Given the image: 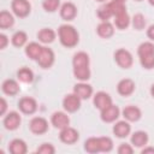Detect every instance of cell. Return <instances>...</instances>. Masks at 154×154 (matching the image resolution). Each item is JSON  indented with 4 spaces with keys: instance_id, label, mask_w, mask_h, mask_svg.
<instances>
[{
    "instance_id": "obj_1",
    "label": "cell",
    "mask_w": 154,
    "mask_h": 154,
    "mask_svg": "<svg viewBox=\"0 0 154 154\" xmlns=\"http://www.w3.org/2000/svg\"><path fill=\"white\" fill-rule=\"evenodd\" d=\"M73 65V75L77 79L84 82L89 79L90 77V70H89V57L84 52H78L73 55L72 60Z\"/></svg>"
},
{
    "instance_id": "obj_2",
    "label": "cell",
    "mask_w": 154,
    "mask_h": 154,
    "mask_svg": "<svg viewBox=\"0 0 154 154\" xmlns=\"http://www.w3.org/2000/svg\"><path fill=\"white\" fill-rule=\"evenodd\" d=\"M58 35H59V40H60L61 45L67 48L75 47L79 40L77 30L72 25H69V24L60 25V28L58 29Z\"/></svg>"
},
{
    "instance_id": "obj_3",
    "label": "cell",
    "mask_w": 154,
    "mask_h": 154,
    "mask_svg": "<svg viewBox=\"0 0 154 154\" xmlns=\"http://www.w3.org/2000/svg\"><path fill=\"white\" fill-rule=\"evenodd\" d=\"M138 57L141 65L144 69L154 67V45L152 42H143L138 47Z\"/></svg>"
},
{
    "instance_id": "obj_4",
    "label": "cell",
    "mask_w": 154,
    "mask_h": 154,
    "mask_svg": "<svg viewBox=\"0 0 154 154\" xmlns=\"http://www.w3.org/2000/svg\"><path fill=\"white\" fill-rule=\"evenodd\" d=\"M114 59L117 61V64L123 67V69H129L131 65H132V55L129 51L124 49V48H120L118 51H116L114 53Z\"/></svg>"
},
{
    "instance_id": "obj_5",
    "label": "cell",
    "mask_w": 154,
    "mask_h": 154,
    "mask_svg": "<svg viewBox=\"0 0 154 154\" xmlns=\"http://www.w3.org/2000/svg\"><path fill=\"white\" fill-rule=\"evenodd\" d=\"M31 5L28 0H13L12 1V11L16 16L23 18L30 13Z\"/></svg>"
},
{
    "instance_id": "obj_6",
    "label": "cell",
    "mask_w": 154,
    "mask_h": 154,
    "mask_svg": "<svg viewBox=\"0 0 154 154\" xmlns=\"http://www.w3.org/2000/svg\"><path fill=\"white\" fill-rule=\"evenodd\" d=\"M37 63L43 69H48L53 65L54 63V53L51 48H47V47H42V51L37 58Z\"/></svg>"
},
{
    "instance_id": "obj_7",
    "label": "cell",
    "mask_w": 154,
    "mask_h": 154,
    "mask_svg": "<svg viewBox=\"0 0 154 154\" xmlns=\"http://www.w3.org/2000/svg\"><path fill=\"white\" fill-rule=\"evenodd\" d=\"M59 137H60V141L61 142H64L66 144H72V143L77 142L79 135H78V131L76 129L70 128V126H66V128L61 129Z\"/></svg>"
},
{
    "instance_id": "obj_8",
    "label": "cell",
    "mask_w": 154,
    "mask_h": 154,
    "mask_svg": "<svg viewBox=\"0 0 154 154\" xmlns=\"http://www.w3.org/2000/svg\"><path fill=\"white\" fill-rule=\"evenodd\" d=\"M29 126H30L31 132H34L36 135L45 134L48 130V123L42 117H35V118H32L31 122H30V124H29Z\"/></svg>"
},
{
    "instance_id": "obj_9",
    "label": "cell",
    "mask_w": 154,
    "mask_h": 154,
    "mask_svg": "<svg viewBox=\"0 0 154 154\" xmlns=\"http://www.w3.org/2000/svg\"><path fill=\"white\" fill-rule=\"evenodd\" d=\"M63 106H64L65 111H67V112H76L81 107V99L75 93L73 94H69V95H66L64 97Z\"/></svg>"
},
{
    "instance_id": "obj_10",
    "label": "cell",
    "mask_w": 154,
    "mask_h": 154,
    "mask_svg": "<svg viewBox=\"0 0 154 154\" xmlns=\"http://www.w3.org/2000/svg\"><path fill=\"white\" fill-rule=\"evenodd\" d=\"M94 105H95L96 108L102 111L103 108L112 105V97L105 91H99L94 96Z\"/></svg>"
},
{
    "instance_id": "obj_11",
    "label": "cell",
    "mask_w": 154,
    "mask_h": 154,
    "mask_svg": "<svg viewBox=\"0 0 154 154\" xmlns=\"http://www.w3.org/2000/svg\"><path fill=\"white\" fill-rule=\"evenodd\" d=\"M18 107H19V109L23 113L32 114L36 111V108H37V103H36V101L32 97H23V99L19 100Z\"/></svg>"
},
{
    "instance_id": "obj_12",
    "label": "cell",
    "mask_w": 154,
    "mask_h": 154,
    "mask_svg": "<svg viewBox=\"0 0 154 154\" xmlns=\"http://www.w3.org/2000/svg\"><path fill=\"white\" fill-rule=\"evenodd\" d=\"M119 117V108L116 105H111L101 111V119L106 123H112Z\"/></svg>"
},
{
    "instance_id": "obj_13",
    "label": "cell",
    "mask_w": 154,
    "mask_h": 154,
    "mask_svg": "<svg viewBox=\"0 0 154 154\" xmlns=\"http://www.w3.org/2000/svg\"><path fill=\"white\" fill-rule=\"evenodd\" d=\"M117 89H118V93L123 96H129L134 93L135 90V83L132 79L130 78H124L122 81H119L118 85H117Z\"/></svg>"
},
{
    "instance_id": "obj_14",
    "label": "cell",
    "mask_w": 154,
    "mask_h": 154,
    "mask_svg": "<svg viewBox=\"0 0 154 154\" xmlns=\"http://www.w3.org/2000/svg\"><path fill=\"white\" fill-rule=\"evenodd\" d=\"M52 124L54 125V128L61 130V129L69 126L70 119H69L67 114H65L64 112H55L52 116Z\"/></svg>"
},
{
    "instance_id": "obj_15",
    "label": "cell",
    "mask_w": 154,
    "mask_h": 154,
    "mask_svg": "<svg viewBox=\"0 0 154 154\" xmlns=\"http://www.w3.org/2000/svg\"><path fill=\"white\" fill-rule=\"evenodd\" d=\"M77 14V8L72 2H65L60 7V16L65 20H71L76 17Z\"/></svg>"
},
{
    "instance_id": "obj_16",
    "label": "cell",
    "mask_w": 154,
    "mask_h": 154,
    "mask_svg": "<svg viewBox=\"0 0 154 154\" xmlns=\"http://www.w3.org/2000/svg\"><path fill=\"white\" fill-rule=\"evenodd\" d=\"M73 93L82 100V99H89L93 94V88L91 85L87 84V83H78L75 85L73 88Z\"/></svg>"
},
{
    "instance_id": "obj_17",
    "label": "cell",
    "mask_w": 154,
    "mask_h": 154,
    "mask_svg": "<svg viewBox=\"0 0 154 154\" xmlns=\"http://www.w3.org/2000/svg\"><path fill=\"white\" fill-rule=\"evenodd\" d=\"M20 124V116L17 112H10L5 119H4V125L7 130H16Z\"/></svg>"
},
{
    "instance_id": "obj_18",
    "label": "cell",
    "mask_w": 154,
    "mask_h": 154,
    "mask_svg": "<svg viewBox=\"0 0 154 154\" xmlns=\"http://www.w3.org/2000/svg\"><path fill=\"white\" fill-rule=\"evenodd\" d=\"M130 130H131L130 124L125 120H120L117 124H114V126H113V134L117 137H120V138L126 137L130 134Z\"/></svg>"
},
{
    "instance_id": "obj_19",
    "label": "cell",
    "mask_w": 154,
    "mask_h": 154,
    "mask_svg": "<svg viewBox=\"0 0 154 154\" xmlns=\"http://www.w3.org/2000/svg\"><path fill=\"white\" fill-rule=\"evenodd\" d=\"M123 116L129 122H137L141 118V109L136 106H128L123 109Z\"/></svg>"
},
{
    "instance_id": "obj_20",
    "label": "cell",
    "mask_w": 154,
    "mask_h": 154,
    "mask_svg": "<svg viewBox=\"0 0 154 154\" xmlns=\"http://www.w3.org/2000/svg\"><path fill=\"white\" fill-rule=\"evenodd\" d=\"M97 34H99V36H101V37H103V38H108V37H111L112 35H113V32H114V29H113V25L109 23V22H107V20H103L102 23H100L99 25H97Z\"/></svg>"
},
{
    "instance_id": "obj_21",
    "label": "cell",
    "mask_w": 154,
    "mask_h": 154,
    "mask_svg": "<svg viewBox=\"0 0 154 154\" xmlns=\"http://www.w3.org/2000/svg\"><path fill=\"white\" fill-rule=\"evenodd\" d=\"M10 152L12 154H25L26 153V144L20 138H14L10 143Z\"/></svg>"
},
{
    "instance_id": "obj_22",
    "label": "cell",
    "mask_w": 154,
    "mask_h": 154,
    "mask_svg": "<svg viewBox=\"0 0 154 154\" xmlns=\"http://www.w3.org/2000/svg\"><path fill=\"white\" fill-rule=\"evenodd\" d=\"M148 142V135L144 131H136L131 136V143L135 147H144Z\"/></svg>"
},
{
    "instance_id": "obj_23",
    "label": "cell",
    "mask_w": 154,
    "mask_h": 154,
    "mask_svg": "<svg viewBox=\"0 0 154 154\" xmlns=\"http://www.w3.org/2000/svg\"><path fill=\"white\" fill-rule=\"evenodd\" d=\"M42 51V46H40L38 43L36 42H30L26 47H25V54L30 58V59H34V60H37L40 53Z\"/></svg>"
},
{
    "instance_id": "obj_24",
    "label": "cell",
    "mask_w": 154,
    "mask_h": 154,
    "mask_svg": "<svg viewBox=\"0 0 154 154\" xmlns=\"http://www.w3.org/2000/svg\"><path fill=\"white\" fill-rule=\"evenodd\" d=\"M37 37L38 40L42 42V43H51L54 41L55 38V32L54 30L52 29H48V28H45V29H41L37 34Z\"/></svg>"
},
{
    "instance_id": "obj_25",
    "label": "cell",
    "mask_w": 154,
    "mask_h": 154,
    "mask_svg": "<svg viewBox=\"0 0 154 154\" xmlns=\"http://www.w3.org/2000/svg\"><path fill=\"white\" fill-rule=\"evenodd\" d=\"M2 91L7 95H16L19 91V85L14 79H6L2 83Z\"/></svg>"
},
{
    "instance_id": "obj_26",
    "label": "cell",
    "mask_w": 154,
    "mask_h": 154,
    "mask_svg": "<svg viewBox=\"0 0 154 154\" xmlns=\"http://www.w3.org/2000/svg\"><path fill=\"white\" fill-rule=\"evenodd\" d=\"M84 149L88 153H97L100 152V141L99 137H90L84 142Z\"/></svg>"
},
{
    "instance_id": "obj_27",
    "label": "cell",
    "mask_w": 154,
    "mask_h": 154,
    "mask_svg": "<svg viewBox=\"0 0 154 154\" xmlns=\"http://www.w3.org/2000/svg\"><path fill=\"white\" fill-rule=\"evenodd\" d=\"M114 18H116L114 19V23H116V26L118 29H125L130 24V17H129V14L126 12H123L120 14L114 16Z\"/></svg>"
},
{
    "instance_id": "obj_28",
    "label": "cell",
    "mask_w": 154,
    "mask_h": 154,
    "mask_svg": "<svg viewBox=\"0 0 154 154\" xmlns=\"http://www.w3.org/2000/svg\"><path fill=\"white\" fill-rule=\"evenodd\" d=\"M13 23H14V19L10 12H7V11L0 12V28H2V29L10 28L13 25Z\"/></svg>"
},
{
    "instance_id": "obj_29",
    "label": "cell",
    "mask_w": 154,
    "mask_h": 154,
    "mask_svg": "<svg viewBox=\"0 0 154 154\" xmlns=\"http://www.w3.org/2000/svg\"><path fill=\"white\" fill-rule=\"evenodd\" d=\"M17 76H18V79L24 82V83H30L34 79V73L28 67H22L20 70H18Z\"/></svg>"
},
{
    "instance_id": "obj_30",
    "label": "cell",
    "mask_w": 154,
    "mask_h": 154,
    "mask_svg": "<svg viewBox=\"0 0 154 154\" xmlns=\"http://www.w3.org/2000/svg\"><path fill=\"white\" fill-rule=\"evenodd\" d=\"M97 16H99L100 19H102V22L109 19V18L113 16V12H112V8H111V6H109V2H108V4H105V5H102V6L99 7V10H97Z\"/></svg>"
},
{
    "instance_id": "obj_31",
    "label": "cell",
    "mask_w": 154,
    "mask_h": 154,
    "mask_svg": "<svg viewBox=\"0 0 154 154\" xmlns=\"http://www.w3.org/2000/svg\"><path fill=\"white\" fill-rule=\"evenodd\" d=\"M26 38H28V36H26V34L24 31H17L12 36V43L16 47H22V46L25 45Z\"/></svg>"
},
{
    "instance_id": "obj_32",
    "label": "cell",
    "mask_w": 154,
    "mask_h": 154,
    "mask_svg": "<svg viewBox=\"0 0 154 154\" xmlns=\"http://www.w3.org/2000/svg\"><path fill=\"white\" fill-rule=\"evenodd\" d=\"M109 6H111V8H112L113 16H117V14H120V13H123V12H126V8H125L124 2L113 0V1L109 2Z\"/></svg>"
},
{
    "instance_id": "obj_33",
    "label": "cell",
    "mask_w": 154,
    "mask_h": 154,
    "mask_svg": "<svg viewBox=\"0 0 154 154\" xmlns=\"http://www.w3.org/2000/svg\"><path fill=\"white\" fill-rule=\"evenodd\" d=\"M100 141V152H109L113 148V142L109 137H99Z\"/></svg>"
},
{
    "instance_id": "obj_34",
    "label": "cell",
    "mask_w": 154,
    "mask_h": 154,
    "mask_svg": "<svg viewBox=\"0 0 154 154\" xmlns=\"http://www.w3.org/2000/svg\"><path fill=\"white\" fill-rule=\"evenodd\" d=\"M60 5V0H43L42 6L46 11L48 12H54L55 10H58Z\"/></svg>"
},
{
    "instance_id": "obj_35",
    "label": "cell",
    "mask_w": 154,
    "mask_h": 154,
    "mask_svg": "<svg viewBox=\"0 0 154 154\" xmlns=\"http://www.w3.org/2000/svg\"><path fill=\"white\" fill-rule=\"evenodd\" d=\"M132 24H134V28H135V29H137V30L143 29V28H144V25H146V20H144L143 14H141V13L135 14V16H134V18H132Z\"/></svg>"
},
{
    "instance_id": "obj_36",
    "label": "cell",
    "mask_w": 154,
    "mask_h": 154,
    "mask_svg": "<svg viewBox=\"0 0 154 154\" xmlns=\"http://www.w3.org/2000/svg\"><path fill=\"white\" fill-rule=\"evenodd\" d=\"M55 148L51 143H43L37 148V153L40 154H54Z\"/></svg>"
},
{
    "instance_id": "obj_37",
    "label": "cell",
    "mask_w": 154,
    "mask_h": 154,
    "mask_svg": "<svg viewBox=\"0 0 154 154\" xmlns=\"http://www.w3.org/2000/svg\"><path fill=\"white\" fill-rule=\"evenodd\" d=\"M132 152H134L132 147L130 144H128V143H122L119 146V148H118V153L119 154H131Z\"/></svg>"
},
{
    "instance_id": "obj_38",
    "label": "cell",
    "mask_w": 154,
    "mask_h": 154,
    "mask_svg": "<svg viewBox=\"0 0 154 154\" xmlns=\"http://www.w3.org/2000/svg\"><path fill=\"white\" fill-rule=\"evenodd\" d=\"M7 42H8L7 36H6V35H4V34H0V48H1V49H4V48L6 47Z\"/></svg>"
},
{
    "instance_id": "obj_39",
    "label": "cell",
    "mask_w": 154,
    "mask_h": 154,
    "mask_svg": "<svg viewBox=\"0 0 154 154\" xmlns=\"http://www.w3.org/2000/svg\"><path fill=\"white\" fill-rule=\"evenodd\" d=\"M0 106H1V108H0V113H1V114H5L6 108H7V103H6V100H5L4 97H1V100H0Z\"/></svg>"
},
{
    "instance_id": "obj_40",
    "label": "cell",
    "mask_w": 154,
    "mask_h": 154,
    "mask_svg": "<svg viewBox=\"0 0 154 154\" xmlns=\"http://www.w3.org/2000/svg\"><path fill=\"white\" fill-rule=\"evenodd\" d=\"M147 36H148L150 40L154 41V25H150V26L148 28V30H147Z\"/></svg>"
},
{
    "instance_id": "obj_41",
    "label": "cell",
    "mask_w": 154,
    "mask_h": 154,
    "mask_svg": "<svg viewBox=\"0 0 154 154\" xmlns=\"http://www.w3.org/2000/svg\"><path fill=\"white\" fill-rule=\"evenodd\" d=\"M147 153H153V154H154V148H153V147L143 148V149H142V154H147Z\"/></svg>"
},
{
    "instance_id": "obj_42",
    "label": "cell",
    "mask_w": 154,
    "mask_h": 154,
    "mask_svg": "<svg viewBox=\"0 0 154 154\" xmlns=\"http://www.w3.org/2000/svg\"><path fill=\"white\" fill-rule=\"evenodd\" d=\"M150 94H152V96L154 97V84H153L152 88H150Z\"/></svg>"
},
{
    "instance_id": "obj_43",
    "label": "cell",
    "mask_w": 154,
    "mask_h": 154,
    "mask_svg": "<svg viewBox=\"0 0 154 154\" xmlns=\"http://www.w3.org/2000/svg\"><path fill=\"white\" fill-rule=\"evenodd\" d=\"M149 4H150V5H153V6H154V0H149Z\"/></svg>"
},
{
    "instance_id": "obj_44",
    "label": "cell",
    "mask_w": 154,
    "mask_h": 154,
    "mask_svg": "<svg viewBox=\"0 0 154 154\" xmlns=\"http://www.w3.org/2000/svg\"><path fill=\"white\" fill-rule=\"evenodd\" d=\"M117 1H120V2H125V0H117Z\"/></svg>"
},
{
    "instance_id": "obj_45",
    "label": "cell",
    "mask_w": 154,
    "mask_h": 154,
    "mask_svg": "<svg viewBox=\"0 0 154 154\" xmlns=\"http://www.w3.org/2000/svg\"><path fill=\"white\" fill-rule=\"evenodd\" d=\"M96 1H100V2H102V1H105V0H96Z\"/></svg>"
},
{
    "instance_id": "obj_46",
    "label": "cell",
    "mask_w": 154,
    "mask_h": 154,
    "mask_svg": "<svg viewBox=\"0 0 154 154\" xmlns=\"http://www.w3.org/2000/svg\"><path fill=\"white\" fill-rule=\"evenodd\" d=\"M137 1H140V0H137Z\"/></svg>"
}]
</instances>
